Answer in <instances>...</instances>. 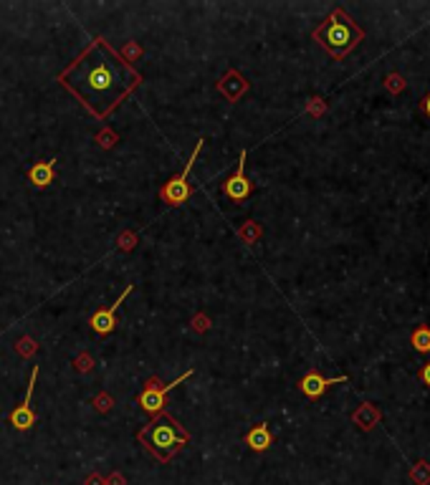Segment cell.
Here are the masks:
<instances>
[{
	"mask_svg": "<svg viewBox=\"0 0 430 485\" xmlns=\"http://www.w3.org/2000/svg\"><path fill=\"white\" fill-rule=\"evenodd\" d=\"M71 71H81V74H79L81 86H77L74 94H79L89 109L97 99H104L111 109V106L117 104L119 97H125V89L119 86V79H117V74H114V69H111L104 58L94 56V46L86 49L83 56H79L77 66H71Z\"/></svg>",
	"mask_w": 430,
	"mask_h": 485,
	"instance_id": "6da1fadb",
	"label": "cell"
},
{
	"mask_svg": "<svg viewBox=\"0 0 430 485\" xmlns=\"http://www.w3.org/2000/svg\"><path fill=\"white\" fill-rule=\"evenodd\" d=\"M137 440L145 445V450L152 452L160 463H167V460H173L175 452L180 450L190 437H188V432L182 430L180 425L175 422V420L157 415L152 422L145 425V427L137 432Z\"/></svg>",
	"mask_w": 430,
	"mask_h": 485,
	"instance_id": "7a4b0ae2",
	"label": "cell"
},
{
	"mask_svg": "<svg viewBox=\"0 0 430 485\" xmlns=\"http://www.w3.org/2000/svg\"><path fill=\"white\" fill-rule=\"evenodd\" d=\"M362 38H365L362 28L357 26L342 8H337V10L326 18V23L319 31H314V41H319L334 58H344Z\"/></svg>",
	"mask_w": 430,
	"mask_h": 485,
	"instance_id": "3957f363",
	"label": "cell"
},
{
	"mask_svg": "<svg viewBox=\"0 0 430 485\" xmlns=\"http://www.w3.org/2000/svg\"><path fill=\"white\" fill-rule=\"evenodd\" d=\"M202 149V139L195 145L193 149V157L188 160V165H185V170H182L180 174H175V177H170V180L165 182V188L160 190V200L167 202L170 208H177V205H182V202H188L190 192H193V188H190V170H193V162L198 160V154H200Z\"/></svg>",
	"mask_w": 430,
	"mask_h": 485,
	"instance_id": "277c9868",
	"label": "cell"
},
{
	"mask_svg": "<svg viewBox=\"0 0 430 485\" xmlns=\"http://www.w3.org/2000/svg\"><path fill=\"white\" fill-rule=\"evenodd\" d=\"M188 377H193V372H185V375L177 377L175 381L165 384V387H160V381H157V379H150V381H147V387L142 389V395L137 397V404L145 409L147 415H152V417L162 415V412H165V404H167V392H170V389H175L177 384H182Z\"/></svg>",
	"mask_w": 430,
	"mask_h": 485,
	"instance_id": "5b68a950",
	"label": "cell"
},
{
	"mask_svg": "<svg viewBox=\"0 0 430 485\" xmlns=\"http://www.w3.org/2000/svg\"><path fill=\"white\" fill-rule=\"evenodd\" d=\"M132 288H134V286L129 283V286L125 288V291H122V296H119L117 301H114V304L109 306V309H99V311L94 313V316H91L89 324H91V329H94V331L102 334V336H106V334H111L114 329H117V311H119V306L125 304L127 296L132 293Z\"/></svg>",
	"mask_w": 430,
	"mask_h": 485,
	"instance_id": "8992f818",
	"label": "cell"
},
{
	"mask_svg": "<svg viewBox=\"0 0 430 485\" xmlns=\"http://www.w3.org/2000/svg\"><path fill=\"white\" fill-rule=\"evenodd\" d=\"M35 379H38V367L33 369V375H31V381H28V389H26V400H23V404H18V407L10 412V425H13L15 430H31L35 425V412L33 407H31V397H33V384Z\"/></svg>",
	"mask_w": 430,
	"mask_h": 485,
	"instance_id": "52a82bcc",
	"label": "cell"
},
{
	"mask_svg": "<svg viewBox=\"0 0 430 485\" xmlns=\"http://www.w3.org/2000/svg\"><path fill=\"white\" fill-rule=\"evenodd\" d=\"M250 190H253V188H250L248 177H246V149H243L241 157H238V170L230 174L228 180H225V185H223V192L228 195L233 202H243L250 195Z\"/></svg>",
	"mask_w": 430,
	"mask_h": 485,
	"instance_id": "ba28073f",
	"label": "cell"
},
{
	"mask_svg": "<svg viewBox=\"0 0 430 485\" xmlns=\"http://www.w3.org/2000/svg\"><path fill=\"white\" fill-rule=\"evenodd\" d=\"M340 381H347V377H337V379H326V377H321L319 372H309V375L304 377V379L298 381V389L304 392L306 397H312V400H317V397H321L326 392V389L332 387V384H340Z\"/></svg>",
	"mask_w": 430,
	"mask_h": 485,
	"instance_id": "9c48e42d",
	"label": "cell"
},
{
	"mask_svg": "<svg viewBox=\"0 0 430 485\" xmlns=\"http://www.w3.org/2000/svg\"><path fill=\"white\" fill-rule=\"evenodd\" d=\"M54 177H56V160L35 162V165L28 170V180H31V185L38 190L49 188L51 182H54Z\"/></svg>",
	"mask_w": 430,
	"mask_h": 485,
	"instance_id": "30bf717a",
	"label": "cell"
},
{
	"mask_svg": "<svg viewBox=\"0 0 430 485\" xmlns=\"http://www.w3.org/2000/svg\"><path fill=\"white\" fill-rule=\"evenodd\" d=\"M271 443H273V437H271V430H269V425H266V422L256 425V427L246 435V445H248L250 450H256V452L269 450Z\"/></svg>",
	"mask_w": 430,
	"mask_h": 485,
	"instance_id": "8fae6325",
	"label": "cell"
},
{
	"mask_svg": "<svg viewBox=\"0 0 430 485\" xmlns=\"http://www.w3.org/2000/svg\"><path fill=\"white\" fill-rule=\"evenodd\" d=\"M86 485H106V480L102 478V475H91V478L86 480Z\"/></svg>",
	"mask_w": 430,
	"mask_h": 485,
	"instance_id": "7c38bea8",
	"label": "cell"
},
{
	"mask_svg": "<svg viewBox=\"0 0 430 485\" xmlns=\"http://www.w3.org/2000/svg\"><path fill=\"white\" fill-rule=\"evenodd\" d=\"M109 485H125V478H122L119 472H114V475L109 478Z\"/></svg>",
	"mask_w": 430,
	"mask_h": 485,
	"instance_id": "4fadbf2b",
	"label": "cell"
},
{
	"mask_svg": "<svg viewBox=\"0 0 430 485\" xmlns=\"http://www.w3.org/2000/svg\"><path fill=\"white\" fill-rule=\"evenodd\" d=\"M423 111H425V117L430 119V94H428V97L423 99Z\"/></svg>",
	"mask_w": 430,
	"mask_h": 485,
	"instance_id": "5bb4252c",
	"label": "cell"
}]
</instances>
